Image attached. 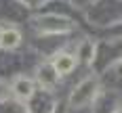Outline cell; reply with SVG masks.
Masks as SVG:
<instances>
[{"mask_svg":"<svg viewBox=\"0 0 122 113\" xmlns=\"http://www.w3.org/2000/svg\"><path fill=\"white\" fill-rule=\"evenodd\" d=\"M99 94V80L97 77H84L70 94V107L72 109H82L86 105H91Z\"/></svg>","mask_w":122,"mask_h":113,"instance_id":"obj_1","label":"cell"},{"mask_svg":"<svg viewBox=\"0 0 122 113\" xmlns=\"http://www.w3.org/2000/svg\"><path fill=\"white\" fill-rule=\"evenodd\" d=\"M36 27L40 34H63V32L72 29V23L59 15H44V17L36 19Z\"/></svg>","mask_w":122,"mask_h":113,"instance_id":"obj_2","label":"cell"},{"mask_svg":"<svg viewBox=\"0 0 122 113\" xmlns=\"http://www.w3.org/2000/svg\"><path fill=\"white\" fill-rule=\"evenodd\" d=\"M36 80H38V84L42 86V90H46V92H53V90H55V86L59 84V73L55 71L53 63L46 61V63H42V65L38 67V71H36Z\"/></svg>","mask_w":122,"mask_h":113,"instance_id":"obj_3","label":"cell"},{"mask_svg":"<svg viewBox=\"0 0 122 113\" xmlns=\"http://www.w3.org/2000/svg\"><path fill=\"white\" fill-rule=\"evenodd\" d=\"M11 92H13L19 100H32L34 92H36V86H34V82H32L30 77L19 75V77H15V80H13Z\"/></svg>","mask_w":122,"mask_h":113,"instance_id":"obj_4","label":"cell"},{"mask_svg":"<svg viewBox=\"0 0 122 113\" xmlns=\"http://www.w3.org/2000/svg\"><path fill=\"white\" fill-rule=\"evenodd\" d=\"M51 63H53L55 71L59 75H67V73H72L74 69H76L78 59H76V54H72V52H57Z\"/></svg>","mask_w":122,"mask_h":113,"instance_id":"obj_5","label":"cell"},{"mask_svg":"<svg viewBox=\"0 0 122 113\" xmlns=\"http://www.w3.org/2000/svg\"><path fill=\"white\" fill-rule=\"evenodd\" d=\"M21 44V32L17 27H9V29H2V38H0V46L4 50H13Z\"/></svg>","mask_w":122,"mask_h":113,"instance_id":"obj_6","label":"cell"},{"mask_svg":"<svg viewBox=\"0 0 122 113\" xmlns=\"http://www.w3.org/2000/svg\"><path fill=\"white\" fill-rule=\"evenodd\" d=\"M95 54H97V46H95L93 40H82L78 50H76V59H80L84 63H93L95 61Z\"/></svg>","mask_w":122,"mask_h":113,"instance_id":"obj_7","label":"cell"},{"mask_svg":"<svg viewBox=\"0 0 122 113\" xmlns=\"http://www.w3.org/2000/svg\"><path fill=\"white\" fill-rule=\"evenodd\" d=\"M6 94H9V86L0 82V100H2V99H6Z\"/></svg>","mask_w":122,"mask_h":113,"instance_id":"obj_8","label":"cell"},{"mask_svg":"<svg viewBox=\"0 0 122 113\" xmlns=\"http://www.w3.org/2000/svg\"><path fill=\"white\" fill-rule=\"evenodd\" d=\"M118 73L122 75V57H120V63H118Z\"/></svg>","mask_w":122,"mask_h":113,"instance_id":"obj_9","label":"cell"},{"mask_svg":"<svg viewBox=\"0 0 122 113\" xmlns=\"http://www.w3.org/2000/svg\"><path fill=\"white\" fill-rule=\"evenodd\" d=\"M0 38H2V27H0Z\"/></svg>","mask_w":122,"mask_h":113,"instance_id":"obj_10","label":"cell"},{"mask_svg":"<svg viewBox=\"0 0 122 113\" xmlns=\"http://www.w3.org/2000/svg\"><path fill=\"white\" fill-rule=\"evenodd\" d=\"M114 113H122V111H120V109H118V111H114Z\"/></svg>","mask_w":122,"mask_h":113,"instance_id":"obj_11","label":"cell"}]
</instances>
